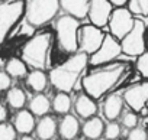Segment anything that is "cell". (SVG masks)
I'll list each match as a JSON object with an SVG mask.
<instances>
[{"instance_id": "1", "label": "cell", "mask_w": 148, "mask_h": 140, "mask_svg": "<svg viewBox=\"0 0 148 140\" xmlns=\"http://www.w3.org/2000/svg\"><path fill=\"white\" fill-rule=\"evenodd\" d=\"M128 71L129 65L121 61H112L108 64L96 65L95 69H92L87 75L83 77V90L92 98L99 100L105 94H108L113 87H116L123 80Z\"/></svg>"}, {"instance_id": "2", "label": "cell", "mask_w": 148, "mask_h": 140, "mask_svg": "<svg viewBox=\"0 0 148 140\" xmlns=\"http://www.w3.org/2000/svg\"><path fill=\"white\" fill-rule=\"evenodd\" d=\"M89 64V55L77 51L62 64L54 66L48 72V81L57 91L70 93L80 80L86 65Z\"/></svg>"}, {"instance_id": "3", "label": "cell", "mask_w": 148, "mask_h": 140, "mask_svg": "<svg viewBox=\"0 0 148 140\" xmlns=\"http://www.w3.org/2000/svg\"><path fill=\"white\" fill-rule=\"evenodd\" d=\"M51 42H52V35L49 32H41L34 35L22 46L21 51V56L26 62V65L36 69H45Z\"/></svg>"}, {"instance_id": "4", "label": "cell", "mask_w": 148, "mask_h": 140, "mask_svg": "<svg viewBox=\"0 0 148 140\" xmlns=\"http://www.w3.org/2000/svg\"><path fill=\"white\" fill-rule=\"evenodd\" d=\"M79 29L80 19L62 15L55 22V33L60 48L67 53H74L79 51Z\"/></svg>"}, {"instance_id": "5", "label": "cell", "mask_w": 148, "mask_h": 140, "mask_svg": "<svg viewBox=\"0 0 148 140\" xmlns=\"http://www.w3.org/2000/svg\"><path fill=\"white\" fill-rule=\"evenodd\" d=\"M60 10V0H26L25 18L26 22L39 28L51 22Z\"/></svg>"}, {"instance_id": "6", "label": "cell", "mask_w": 148, "mask_h": 140, "mask_svg": "<svg viewBox=\"0 0 148 140\" xmlns=\"http://www.w3.org/2000/svg\"><path fill=\"white\" fill-rule=\"evenodd\" d=\"M26 0H0V45L25 16Z\"/></svg>"}, {"instance_id": "7", "label": "cell", "mask_w": 148, "mask_h": 140, "mask_svg": "<svg viewBox=\"0 0 148 140\" xmlns=\"http://www.w3.org/2000/svg\"><path fill=\"white\" fill-rule=\"evenodd\" d=\"M145 22L141 19H135L132 29L119 41L122 53H126L129 56H138L145 51Z\"/></svg>"}, {"instance_id": "8", "label": "cell", "mask_w": 148, "mask_h": 140, "mask_svg": "<svg viewBox=\"0 0 148 140\" xmlns=\"http://www.w3.org/2000/svg\"><path fill=\"white\" fill-rule=\"evenodd\" d=\"M134 23H135V18L131 13V10L128 7L118 6L110 13V18H109V22H108V28L110 30V35L121 41L132 29Z\"/></svg>"}, {"instance_id": "9", "label": "cell", "mask_w": 148, "mask_h": 140, "mask_svg": "<svg viewBox=\"0 0 148 140\" xmlns=\"http://www.w3.org/2000/svg\"><path fill=\"white\" fill-rule=\"evenodd\" d=\"M121 53H122V48L119 39H116L112 35H105L100 46L92 55H89V64H92L93 66L108 64L115 61Z\"/></svg>"}, {"instance_id": "10", "label": "cell", "mask_w": 148, "mask_h": 140, "mask_svg": "<svg viewBox=\"0 0 148 140\" xmlns=\"http://www.w3.org/2000/svg\"><path fill=\"white\" fill-rule=\"evenodd\" d=\"M105 38V33L102 28L90 25H83L79 29V51L86 52L87 55H92L102 43Z\"/></svg>"}, {"instance_id": "11", "label": "cell", "mask_w": 148, "mask_h": 140, "mask_svg": "<svg viewBox=\"0 0 148 140\" xmlns=\"http://www.w3.org/2000/svg\"><path fill=\"white\" fill-rule=\"evenodd\" d=\"M122 98L131 110H134L136 113L142 111L148 103V80L128 87L123 91Z\"/></svg>"}, {"instance_id": "12", "label": "cell", "mask_w": 148, "mask_h": 140, "mask_svg": "<svg viewBox=\"0 0 148 140\" xmlns=\"http://www.w3.org/2000/svg\"><path fill=\"white\" fill-rule=\"evenodd\" d=\"M112 10H113V5L109 0H90L87 18H89L90 23H93L95 26L105 28V26H108Z\"/></svg>"}, {"instance_id": "13", "label": "cell", "mask_w": 148, "mask_h": 140, "mask_svg": "<svg viewBox=\"0 0 148 140\" xmlns=\"http://www.w3.org/2000/svg\"><path fill=\"white\" fill-rule=\"evenodd\" d=\"M73 108L80 118H89L92 116H96L97 113V104L95 103V98H92L89 94H79L73 103Z\"/></svg>"}, {"instance_id": "14", "label": "cell", "mask_w": 148, "mask_h": 140, "mask_svg": "<svg viewBox=\"0 0 148 140\" xmlns=\"http://www.w3.org/2000/svg\"><path fill=\"white\" fill-rule=\"evenodd\" d=\"M79 133H80V121L77 120V117L71 116L70 113L62 114V118L58 123L60 137L65 140H71V139H76Z\"/></svg>"}, {"instance_id": "15", "label": "cell", "mask_w": 148, "mask_h": 140, "mask_svg": "<svg viewBox=\"0 0 148 140\" xmlns=\"http://www.w3.org/2000/svg\"><path fill=\"white\" fill-rule=\"evenodd\" d=\"M35 136L41 140H49L54 139L57 131H58V124L55 121L54 117L45 114L42 117H39V120L35 124Z\"/></svg>"}, {"instance_id": "16", "label": "cell", "mask_w": 148, "mask_h": 140, "mask_svg": "<svg viewBox=\"0 0 148 140\" xmlns=\"http://www.w3.org/2000/svg\"><path fill=\"white\" fill-rule=\"evenodd\" d=\"M35 116L31 113V110H19L13 118V126L18 131V134H31L35 130Z\"/></svg>"}, {"instance_id": "17", "label": "cell", "mask_w": 148, "mask_h": 140, "mask_svg": "<svg viewBox=\"0 0 148 140\" xmlns=\"http://www.w3.org/2000/svg\"><path fill=\"white\" fill-rule=\"evenodd\" d=\"M90 0H60V7L70 16H74L77 19L87 18Z\"/></svg>"}, {"instance_id": "18", "label": "cell", "mask_w": 148, "mask_h": 140, "mask_svg": "<svg viewBox=\"0 0 148 140\" xmlns=\"http://www.w3.org/2000/svg\"><path fill=\"white\" fill-rule=\"evenodd\" d=\"M123 106H125V101H123L122 95L112 94L103 103V116L109 121L110 120H116L123 113Z\"/></svg>"}, {"instance_id": "19", "label": "cell", "mask_w": 148, "mask_h": 140, "mask_svg": "<svg viewBox=\"0 0 148 140\" xmlns=\"http://www.w3.org/2000/svg\"><path fill=\"white\" fill-rule=\"evenodd\" d=\"M48 75L44 72V69L32 68V71H28L26 74V85L34 93H42L48 85Z\"/></svg>"}, {"instance_id": "20", "label": "cell", "mask_w": 148, "mask_h": 140, "mask_svg": "<svg viewBox=\"0 0 148 140\" xmlns=\"http://www.w3.org/2000/svg\"><path fill=\"white\" fill-rule=\"evenodd\" d=\"M103 129H105V123L100 117L92 116L89 118H86V121L82 126V133L84 137L87 139H100L103 136Z\"/></svg>"}, {"instance_id": "21", "label": "cell", "mask_w": 148, "mask_h": 140, "mask_svg": "<svg viewBox=\"0 0 148 140\" xmlns=\"http://www.w3.org/2000/svg\"><path fill=\"white\" fill-rule=\"evenodd\" d=\"M28 108L31 110V113L35 117H42L45 114H48V111L51 110V101L49 98L42 94V93H35V95L31 98Z\"/></svg>"}, {"instance_id": "22", "label": "cell", "mask_w": 148, "mask_h": 140, "mask_svg": "<svg viewBox=\"0 0 148 140\" xmlns=\"http://www.w3.org/2000/svg\"><path fill=\"white\" fill-rule=\"evenodd\" d=\"M5 71L12 78H23L28 74V65L22 58H10L5 62Z\"/></svg>"}, {"instance_id": "23", "label": "cell", "mask_w": 148, "mask_h": 140, "mask_svg": "<svg viewBox=\"0 0 148 140\" xmlns=\"http://www.w3.org/2000/svg\"><path fill=\"white\" fill-rule=\"evenodd\" d=\"M71 107H73V101H71L70 93H65V91H58L51 101V108L57 114H61V116L70 113Z\"/></svg>"}, {"instance_id": "24", "label": "cell", "mask_w": 148, "mask_h": 140, "mask_svg": "<svg viewBox=\"0 0 148 140\" xmlns=\"http://www.w3.org/2000/svg\"><path fill=\"white\" fill-rule=\"evenodd\" d=\"M6 103L13 110H21L26 104V94L19 87H10L6 93Z\"/></svg>"}, {"instance_id": "25", "label": "cell", "mask_w": 148, "mask_h": 140, "mask_svg": "<svg viewBox=\"0 0 148 140\" xmlns=\"http://www.w3.org/2000/svg\"><path fill=\"white\" fill-rule=\"evenodd\" d=\"M126 5L134 16L145 18L148 15V0H128Z\"/></svg>"}, {"instance_id": "26", "label": "cell", "mask_w": 148, "mask_h": 140, "mask_svg": "<svg viewBox=\"0 0 148 140\" xmlns=\"http://www.w3.org/2000/svg\"><path fill=\"white\" fill-rule=\"evenodd\" d=\"M121 133H122V127H121V124L116 123L115 120H110V121L105 126V129H103V137L108 139V140L119 139Z\"/></svg>"}, {"instance_id": "27", "label": "cell", "mask_w": 148, "mask_h": 140, "mask_svg": "<svg viewBox=\"0 0 148 140\" xmlns=\"http://www.w3.org/2000/svg\"><path fill=\"white\" fill-rule=\"evenodd\" d=\"M18 137V131L12 123L0 121V140H15Z\"/></svg>"}, {"instance_id": "28", "label": "cell", "mask_w": 148, "mask_h": 140, "mask_svg": "<svg viewBox=\"0 0 148 140\" xmlns=\"http://www.w3.org/2000/svg\"><path fill=\"white\" fill-rule=\"evenodd\" d=\"M135 66H136V69H138V72H139L145 80H148V51H144L141 55L136 56Z\"/></svg>"}, {"instance_id": "29", "label": "cell", "mask_w": 148, "mask_h": 140, "mask_svg": "<svg viewBox=\"0 0 148 140\" xmlns=\"http://www.w3.org/2000/svg\"><path fill=\"white\" fill-rule=\"evenodd\" d=\"M122 117H121V124L125 127V129H132V127H135V126H138V121H139V118H138V114H136V111H126V113H123V114H121Z\"/></svg>"}, {"instance_id": "30", "label": "cell", "mask_w": 148, "mask_h": 140, "mask_svg": "<svg viewBox=\"0 0 148 140\" xmlns=\"http://www.w3.org/2000/svg\"><path fill=\"white\" fill-rule=\"evenodd\" d=\"M126 137L129 140H147L148 139V131H147V129H144L141 126H135V127L129 129Z\"/></svg>"}, {"instance_id": "31", "label": "cell", "mask_w": 148, "mask_h": 140, "mask_svg": "<svg viewBox=\"0 0 148 140\" xmlns=\"http://www.w3.org/2000/svg\"><path fill=\"white\" fill-rule=\"evenodd\" d=\"M10 84H12V77L5 69H0V91H8L10 88Z\"/></svg>"}, {"instance_id": "32", "label": "cell", "mask_w": 148, "mask_h": 140, "mask_svg": "<svg viewBox=\"0 0 148 140\" xmlns=\"http://www.w3.org/2000/svg\"><path fill=\"white\" fill-rule=\"evenodd\" d=\"M6 118H8V110L5 106L0 104V121H5Z\"/></svg>"}, {"instance_id": "33", "label": "cell", "mask_w": 148, "mask_h": 140, "mask_svg": "<svg viewBox=\"0 0 148 140\" xmlns=\"http://www.w3.org/2000/svg\"><path fill=\"white\" fill-rule=\"evenodd\" d=\"M109 2H110L115 7H118V6H125V5L128 3V0H109Z\"/></svg>"}, {"instance_id": "34", "label": "cell", "mask_w": 148, "mask_h": 140, "mask_svg": "<svg viewBox=\"0 0 148 140\" xmlns=\"http://www.w3.org/2000/svg\"><path fill=\"white\" fill-rule=\"evenodd\" d=\"M5 62H6V61H5V59H3L2 56H0V69H2V68L5 66Z\"/></svg>"}, {"instance_id": "35", "label": "cell", "mask_w": 148, "mask_h": 140, "mask_svg": "<svg viewBox=\"0 0 148 140\" xmlns=\"http://www.w3.org/2000/svg\"><path fill=\"white\" fill-rule=\"evenodd\" d=\"M145 20H147V23H148V15H147V16H145Z\"/></svg>"}]
</instances>
